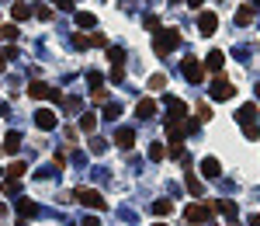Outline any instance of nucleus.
Instances as JSON below:
<instances>
[{"instance_id": "nucleus-1", "label": "nucleus", "mask_w": 260, "mask_h": 226, "mask_svg": "<svg viewBox=\"0 0 260 226\" xmlns=\"http://www.w3.org/2000/svg\"><path fill=\"white\" fill-rule=\"evenodd\" d=\"M177 46H181V32H177V28H160V32L153 35V52H156V56H170Z\"/></svg>"}, {"instance_id": "nucleus-2", "label": "nucleus", "mask_w": 260, "mask_h": 226, "mask_svg": "<svg viewBox=\"0 0 260 226\" xmlns=\"http://www.w3.org/2000/svg\"><path fill=\"white\" fill-rule=\"evenodd\" d=\"M212 212H215V206L212 202H191L188 209H184V220L191 226H198V223H208L212 220Z\"/></svg>"}, {"instance_id": "nucleus-3", "label": "nucleus", "mask_w": 260, "mask_h": 226, "mask_svg": "<svg viewBox=\"0 0 260 226\" xmlns=\"http://www.w3.org/2000/svg\"><path fill=\"white\" fill-rule=\"evenodd\" d=\"M28 98H35V101H63L59 87H52V84H42V80L28 84Z\"/></svg>"}, {"instance_id": "nucleus-4", "label": "nucleus", "mask_w": 260, "mask_h": 226, "mask_svg": "<svg viewBox=\"0 0 260 226\" xmlns=\"http://www.w3.org/2000/svg\"><path fill=\"white\" fill-rule=\"evenodd\" d=\"M73 198H76V202H83L87 209H97V212H101V209H108V202H104V195H101L97 188H76V192H73Z\"/></svg>"}, {"instance_id": "nucleus-5", "label": "nucleus", "mask_w": 260, "mask_h": 226, "mask_svg": "<svg viewBox=\"0 0 260 226\" xmlns=\"http://www.w3.org/2000/svg\"><path fill=\"white\" fill-rule=\"evenodd\" d=\"M257 115H260L257 104H243V108L236 112V118H240V126H243V132H247V136H257V132H260Z\"/></svg>"}, {"instance_id": "nucleus-6", "label": "nucleus", "mask_w": 260, "mask_h": 226, "mask_svg": "<svg viewBox=\"0 0 260 226\" xmlns=\"http://www.w3.org/2000/svg\"><path fill=\"white\" fill-rule=\"evenodd\" d=\"M208 98H212V101H229V98H236V87H233L226 76H215L212 87H208Z\"/></svg>"}, {"instance_id": "nucleus-7", "label": "nucleus", "mask_w": 260, "mask_h": 226, "mask_svg": "<svg viewBox=\"0 0 260 226\" xmlns=\"http://www.w3.org/2000/svg\"><path fill=\"white\" fill-rule=\"evenodd\" d=\"M35 126H38L42 132H52V129L59 126V115H56L52 108H38V112H35Z\"/></svg>"}, {"instance_id": "nucleus-8", "label": "nucleus", "mask_w": 260, "mask_h": 226, "mask_svg": "<svg viewBox=\"0 0 260 226\" xmlns=\"http://www.w3.org/2000/svg\"><path fill=\"white\" fill-rule=\"evenodd\" d=\"M181 74H184V80H188V84H201V80H205V66H201L195 56H191V60H184Z\"/></svg>"}, {"instance_id": "nucleus-9", "label": "nucleus", "mask_w": 260, "mask_h": 226, "mask_svg": "<svg viewBox=\"0 0 260 226\" xmlns=\"http://www.w3.org/2000/svg\"><path fill=\"white\" fill-rule=\"evenodd\" d=\"M215 28H219V14L215 10H201L198 14V32L201 35H215Z\"/></svg>"}, {"instance_id": "nucleus-10", "label": "nucleus", "mask_w": 260, "mask_h": 226, "mask_svg": "<svg viewBox=\"0 0 260 226\" xmlns=\"http://www.w3.org/2000/svg\"><path fill=\"white\" fill-rule=\"evenodd\" d=\"M222 66H226V52H222V49H212V52H208V60H205V70L219 74Z\"/></svg>"}, {"instance_id": "nucleus-11", "label": "nucleus", "mask_w": 260, "mask_h": 226, "mask_svg": "<svg viewBox=\"0 0 260 226\" xmlns=\"http://www.w3.org/2000/svg\"><path fill=\"white\" fill-rule=\"evenodd\" d=\"M188 115V104L181 98H167V118H184Z\"/></svg>"}, {"instance_id": "nucleus-12", "label": "nucleus", "mask_w": 260, "mask_h": 226, "mask_svg": "<svg viewBox=\"0 0 260 226\" xmlns=\"http://www.w3.org/2000/svg\"><path fill=\"white\" fill-rule=\"evenodd\" d=\"M115 143H118L122 150H132V146H135V132H132L129 126H122V129L115 132Z\"/></svg>"}, {"instance_id": "nucleus-13", "label": "nucleus", "mask_w": 260, "mask_h": 226, "mask_svg": "<svg viewBox=\"0 0 260 226\" xmlns=\"http://www.w3.org/2000/svg\"><path fill=\"white\" fill-rule=\"evenodd\" d=\"M31 14H35V10H31L24 0H14V4H10V18H14V21H28Z\"/></svg>"}, {"instance_id": "nucleus-14", "label": "nucleus", "mask_w": 260, "mask_h": 226, "mask_svg": "<svg viewBox=\"0 0 260 226\" xmlns=\"http://www.w3.org/2000/svg\"><path fill=\"white\" fill-rule=\"evenodd\" d=\"M153 115H156V101L153 98H142L135 104V118H153Z\"/></svg>"}, {"instance_id": "nucleus-15", "label": "nucleus", "mask_w": 260, "mask_h": 226, "mask_svg": "<svg viewBox=\"0 0 260 226\" xmlns=\"http://www.w3.org/2000/svg\"><path fill=\"white\" fill-rule=\"evenodd\" d=\"M201 174H205V178H219V174H222V164H219L215 156H205V160H201Z\"/></svg>"}, {"instance_id": "nucleus-16", "label": "nucleus", "mask_w": 260, "mask_h": 226, "mask_svg": "<svg viewBox=\"0 0 260 226\" xmlns=\"http://www.w3.org/2000/svg\"><path fill=\"white\" fill-rule=\"evenodd\" d=\"M35 212H38V206H35V202H28V198H17V220H21V223H24V220H31Z\"/></svg>"}, {"instance_id": "nucleus-17", "label": "nucleus", "mask_w": 260, "mask_h": 226, "mask_svg": "<svg viewBox=\"0 0 260 226\" xmlns=\"http://www.w3.org/2000/svg\"><path fill=\"white\" fill-rule=\"evenodd\" d=\"M184 184H188V192L195 195V198H205V184L195 178V170H188V178H184Z\"/></svg>"}, {"instance_id": "nucleus-18", "label": "nucleus", "mask_w": 260, "mask_h": 226, "mask_svg": "<svg viewBox=\"0 0 260 226\" xmlns=\"http://www.w3.org/2000/svg\"><path fill=\"white\" fill-rule=\"evenodd\" d=\"M73 21H76V28H97V18H94L90 10H76Z\"/></svg>"}, {"instance_id": "nucleus-19", "label": "nucleus", "mask_w": 260, "mask_h": 226, "mask_svg": "<svg viewBox=\"0 0 260 226\" xmlns=\"http://www.w3.org/2000/svg\"><path fill=\"white\" fill-rule=\"evenodd\" d=\"M146 156L153 160V164H160V160H167V143H149V150Z\"/></svg>"}, {"instance_id": "nucleus-20", "label": "nucleus", "mask_w": 260, "mask_h": 226, "mask_svg": "<svg viewBox=\"0 0 260 226\" xmlns=\"http://www.w3.org/2000/svg\"><path fill=\"white\" fill-rule=\"evenodd\" d=\"M0 146H3L7 153H17V150H21V132H7Z\"/></svg>"}, {"instance_id": "nucleus-21", "label": "nucleus", "mask_w": 260, "mask_h": 226, "mask_svg": "<svg viewBox=\"0 0 260 226\" xmlns=\"http://www.w3.org/2000/svg\"><path fill=\"white\" fill-rule=\"evenodd\" d=\"M80 129H83L87 136H94V129H97V115H90V112H83V115H80Z\"/></svg>"}, {"instance_id": "nucleus-22", "label": "nucleus", "mask_w": 260, "mask_h": 226, "mask_svg": "<svg viewBox=\"0 0 260 226\" xmlns=\"http://www.w3.org/2000/svg\"><path fill=\"white\" fill-rule=\"evenodd\" d=\"M0 192H3V195H17V192H21V178H3V181H0Z\"/></svg>"}, {"instance_id": "nucleus-23", "label": "nucleus", "mask_w": 260, "mask_h": 226, "mask_svg": "<svg viewBox=\"0 0 260 226\" xmlns=\"http://www.w3.org/2000/svg\"><path fill=\"white\" fill-rule=\"evenodd\" d=\"M250 21H254V7H247V4H243V7L236 10V24H240V28H247Z\"/></svg>"}, {"instance_id": "nucleus-24", "label": "nucleus", "mask_w": 260, "mask_h": 226, "mask_svg": "<svg viewBox=\"0 0 260 226\" xmlns=\"http://www.w3.org/2000/svg\"><path fill=\"white\" fill-rule=\"evenodd\" d=\"M108 60H111V66H122L125 63V49L122 46H108Z\"/></svg>"}, {"instance_id": "nucleus-25", "label": "nucleus", "mask_w": 260, "mask_h": 226, "mask_svg": "<svg viewBox=\"0 0 260 226\" xmlns=\"http://www.w3.org/2000/svg\"><path fill=\"white\" fill-rule=\"evenodd\" d=\"M153 212H156V216H170V212H174V202H170V198H156V202H153Z\"/></svg>"}, {"instance_id": "nucleus-26", "label": "nucleus", "mask_w": 260, "mask_h": 226, "mask_svg": "<svg viewBox=\"0 0 260 226\" xmlns=\"http://www.w3.org/2000/svg\"><path fill=\"white\" fill-rule=\"evenodd\" d=\"M212 206H215V212H226L229 220L236 216V202H229V198H219V202H212Z\"/></svg>"}, {"instance_id": "nucleus-27", "label": "nucleus", "mask_w": 260, "mask_h": 226, "mask_svg": "<svg viewBox=\"0 0 260 226\" xmlns=\"http://www.w3.org/2000/svg\"><path fill=\"white\" fill-rule=\"evenodd\" d=\"M24 174H28V164H24V160H14V164L7 167V178H24Z\"/></svg>"}, {"instance_id": "nucleus-28", "label": "nucleus", "mask_w": 260, "mask_h": 226, "mask_svg": "<svg viewBox=\"0 0 260 226\" xmlns=\"http://www.w3.org/2000/svg\"><path fill=\"white\" fill-rule=\"evenodd\" d=\"M118 115H122V104H118V101H108V104H104V118L111 122V118H118Z\"/></svg>"}, {"instance_id": "nucleus-29", "label": "nucleus", "mask_w": 260, "mask_h": 226, "mask_svg": "<svg viewBox=\"0 0 260 226\" xmlns=\"http://www.w3.org/2000/svg\"><path fill=\"white\" fill-rule=\"evenodd\" d=\"M0 38L3 42H14L17 38V24H0Z\"/></svg>"}, {"instance_id": "nucleus-30", "label": "nucleus", "mask_w": 260, "mask_h": 226, "mask_svg": "<svg viewBox=\"0 0 260 226\" xmlns=\"http://www.w3.org/2000/svg\"><path fill=\"white\" fill-rule=\"evenodd\" d=\"M146 87H149V90H163V87H167V76H163V74H153Z\"/></svg>"}, {"instance_id": "nucleus-31", "label": "nucleus", "mask_w": 260, "mask_h": 226, "mask_svg": "<svg viewBox=\"0 0 260 226\" xmlns=\"http://www.w3.org/2000/svg\"><path fill=\"white\" fill-rule=\"evenodd\" d=\"M104 150H108V143H104V140H97V136H90V153H94V156H101Z\"/></svg>"}, {"instance_id": "nucleus-32", "label": "nucleus", "mask_w": 260, "mask_h": 226, "mask_svg": "<svg viewBox=\"0 0 260 226\" xmlns=\"http://www.w3.org/2000/svg\"><path fill=\"white\" fill-rule=\"evenodd\" d=\"M63 108L66 112H80V98H63Z\"/></svg>"}, {"instance_id": "nucleus-33", "label": "nucleus", "mask_w": 260, "mask_h": 226, "mask_svg": "<svg viewBox=\"0 0 260 226\" xmlns=\"http://www.w3.org/2000/svg\"><path fill=\"white\" fill-rule=\"evenodd\" d=\"M87 80H90V87H94V90H97V87L104 84V76L97 74V70H90V74H87Z\"/></svg>"}, {"instance_id": "nucleus-34", "label": "nucleus", "mask_w": 260, "mask_h": 226, "mask_svg": "<svg viewBox=\"0 0 260 226\" xmlns=\"http://www.w3.org/2000/svg\"><path fill=\"white\" fill-rule=\"evenodd\" d=\"M146 32H153V35H156V32H160V18H153V14H149V18H146Z\"/></svg>"}, {"instance_id": "nucleus-35", "label": "nucleus", "mask_w": 260, "mask_h": 226, "mask_svg": "<svg viewBox=\"0 0 260 226\" xmlns=\"http://www.w3.org/2000/svg\"><path fill=\"white\" fill-rule=\"evenodd\" d=\"M73 46H76V49H90V35H76Z\"/></svg>"}, {"instance_id": "nucleus-36", "label": "nucleus", "mask_w": 260, "mask_h": 226, "mask_svg": "<svg viewBox=\"0 0 260 226\" xmlns=\"http://www.w3.org/2000/svg\"><path fill=\"white\" fill-rule=\"evenodd\" d=\"M212 118V108L208 104H198V122H208Z\"/></svg>"}, {"instance_id": "nucleus-37", "label": "nucleus", "mask_w": 260, "mask_h": 226, "mask_svg": "<svg viewBox=\"0 0 260 226\" xmlns=\"http://www.w3.org/2000/svg\"><path fill=\"white\" fill-rule=\"evenodd\" d=\"M125 80V70L122 66H111V84H122Z\"/></svg>"}, {"instance_id": "nucleus-38", "label": "nucleus", "mask_w": 260, "mask_h": 226, "mask_svg": "<svg viewBox=\"0 0 260 226\" xmlns=\"http://www.w3.org/2000/svg\"><path fill=\"white\" fill-rule=\"evenodd\" d=\"M52 167H56V174L63 170V167H66V153H56V156H52Z\"/></svg>"}, {"instance_id": "nucleus-39", "label": "nucleus", "mask_w": 260, "mask_h": 226, "mask_svg": "<svg viewBox=\"0 0 260 226\" xmlns=\"http://www.w3.org/2000/svg\"><path fill=\"white\" fill-rule=\"evenodd\" d=\"M90 46H108V38L101 32H90Z\"/></svg>"}, {"instance_id": "nucleus-40", "label": "nucleus", "mask_w": 260, "mask_h": 226, "mask_svg": "<svg viewBox=\"0 0 260 226\" xmlns=\"http://www.w3.org/2000/svg\"><path fill=\"white\" fill-rule=\"evenodd\" d=\"M94 101H97V104H108V90L97 87V90H94Z\"/></svg>"}, {"instance_id": "nucleus-41", "label": "nucleus", "mask_w": 260, "mask_h": 226, "mask_svg": "<svg viewBox=\"0 0 260 226\" xmlns=\"http://www.w3.org/2000/svg\"><path fill=\"white\" fill-rule=\"evenodd\" d=\"M49 4H56V10H73V0H49Z\"/></svg>"}, {"instance_id": "nucleus-42", "label": "nucleus", "mask_w": 260, "mask_h": 226, "mask_svg": "<svg viewBox=\"0 0 260 226\" xmlns=\"http://www.w3.org/2000/svg\"><path fill=\"white\" fill-rule=\"evenodd\" d=\"M35 18H38V21H49V18H52V10H49V7H38V10H35Z\"/></svg>"}, {"instance_id": "nucleus-43", "label": "nucleus", "mask_w": 260, "mask_h": 226, "mask_svg": "<svg viewBox=\"0 0 260 226\" xmlns=\"http://www.w3.org/2000/svg\"><path fill=\"white\" fill-rule=\"evenodd\" d=\"M80 226H101V220H97V216H87V220H83Z\"/></svg>"}, {"instance_id": "nucleus-44", "label": "nucleus", "mask_w": 260, "mask_h": 226, "mask_svg": "<svg viewBox=\"0 0 260 226\" xmlns=\"http://www.w3.org/2000/svg\"><path fill=\"white\" fill-rule=\"evenodd\" d=\"M3 70H7V56L0 52V74H3Z\"/></svg>"}, {"instance_id": "nucleus-45", "label": "nucleus", "mask_w": 260, "mask_h": 226, "mask_svg": "<svg viewBox=\"0 0 260 226\" xmlns=\"http://www.w3.org/2000/svg\"><path fill=\"white\" fill-rule=\"evenodd\" d=\"M250 226H260V216H250Z\"/></svg>"}, {"instance_id": "nucleus-46", "label": "nucleus", "mask_w": 260, "mask_h": 226, "mask_svg": "<svg viewBox=\"0 0 260 226\" xmlns=\"http://www.w3.org/2000/svg\"><path fill=\"white\" fill-rule=\"evenodd\" d=\"M188 4H191V7H201V4H205V0H188Z\"/></svg>"}, {"instance_id": "nucleus-47", "label": "nucleus", "mask_w": 260, "mask_h": 226, "mask_svg": "<svg viewBox=\"0 0 260 226\" xmlns=\"http://www.w3.org/2000/svg\"><path fill=\"white\" fill-rule=\"evenodd\" d=\"M3 212H7V206H3V202H0V216H3Z\"/></svg>"}, {"instance_id": "nucleus-48", "label": "nucleus", "mask_w": 260, "mask_h": 226, "mask_svg": "<svg viewBox=\"0 0 260 226\" xmlns=\"http://www.w3.org/2000/svg\"><path fill=\"white\" fill-rule=\"evenodd\" d=\"M257 98H260V84H257Z\"/></svg>"}, {"instance_id": "nucleus-49", "label": "nucleus", "mask_w": 260, "mask_h": 226, "mask_svg": "<svg viewBox=\"0 0 260 226\" xmlns=\"http://www.w3.org/2000/svg\"><path fill=\"white\" fill-rule=\"evenodd\" d=\"M153 226H167V223H153Z\"/></svg>"}, {"instance_id": "nucleus-50", "label": "nucleus", "mask_w": 260, "mask_h": 226, "mask_svg": "<svg viewBox=\"0 0 260 226\" xmlns=\"http://www.w3.org/2000/svg\"><path fill=\"white\" fill-rule=\"evenodd\" d=\"M254 4H260V0H254Z\"/></svg>"}, {"instance_id": "nucleus-51", "label": "nucleus", "mask_w": 260, "mask_h": 226, "mask_svg": "<svg viewBox=\"0 0 260 226\" xmlns=\"http://www.w3.org/2000/svg\"><path fill=\"white\" fill-rule=\"evenodd\" d=\"M0 174H3V170H0Z\"/></svg>"}]
</instances>
